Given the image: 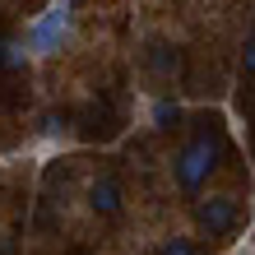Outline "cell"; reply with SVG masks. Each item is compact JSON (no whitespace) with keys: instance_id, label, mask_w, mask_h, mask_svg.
Wrapping results in <instances>:
<instances>
[{"instance_id":"1","label":"cell","mask_w":255,"mask_h":255,"mask_svg":"<svg viewBox=\"0 0 255 255\" xmlns=\"http://www.w3.org/2000/svg\"><path fill=\"white\" fill-rule=\"evenodd\" d=\"M214 167H218V144L209 139V134H200V139H190L181 148V158H176V181L186 190H200Z\"/></svg>"},{"instance_id":"2","label":"cell","mask_w":255,"mask_h":255,"mask_svg":"<svg viewBox=\"0 0 255 255\" xmlns=\"http://www.w3.org/2000/svg\"><path fill=\"white\" fill-rule=\"evenodd\" d=\"M195 218H200V228H209V232H232L237 228V204L228 195H214V200H200Z\"/></svg>"},{"instance_id":"3","label":"cell","mask_w":255,"mask_h":255,"mask_svg":"<svg viewBox=\"0 0 255 255\" xmlns=\"http://www.w3.org/2000/svg\"><path fill=\"white\" fill-rule=\"evenodd\" d=\"M79 121H84V126H79L84 139H112V134H116V112L107 107V102H88Z\"/></svg>"},{"instance_id":"4","label":"cell","mask_w":255,"mask_h":255,"mask_svg":"<svg viewBox=\"0 0 255 255\" xmlns=\"http://www.w3.org/2000/svg\"><path fill=\"white\" fill-rule=\"evenodd\" d=\"M88 204H93V214H102V218L121 214V181H116V176H98V181L88 186Z\"/></svg>"},{"instance_id":"5","label":"cell","mask_w":255,"mask_h":255,"mask_svg":"<svg viewBox=\"0 0 255 255\" xmlns=\"http://www.w3.org/2000/svg\"><path fill=\"white\" fill-rule=\"evenodd\" d=\"M65 23H70V14H65V9H51V14H42V23L33 28V51H51L56 42H61Z\"/></svg>"},{"instance_id":"6","label":"cell","mask_w":255,"mask_h":255,"mask_svg":"<svg viewBox=\"0 0 255 255\" xmlns=\"http://www.w3.org/2000/svg\"><path fill=\"white\" fill-rule=\"evenodd\" d=\"M153 126L158 130H176L181 126V107H176V102H153Z\"/></svg>"},{"instance_id":"7","label":"cell","mask_w":255,"mask_h":255,"mask_svg":"<svg viewBox=\"0 0 255 255\" xmlns=\"http://www.w3.org/2000/svg\"><path fill=\"white\" fill-rule=\"evenodd\" d=\"M162 255H195V246L186 242V237H172V242L162 246Z\"/></svg>"},{"instance_id":"8","label":"cell","mask_w":255,"mask_h":255,"mask_svg":"<svg viewBox=\"0 0 255 255\" xmlns=\"http://www.w3.org/2000/svg\"><path fill=\"white\" fill-rule=\"evenodd\" d=\"M153 65H158L162 74H167V70H176V51L167 56V47H158V56H153Z\"/></svg>"},{"instance_id":"9","label":"cell","mask_w":255,"mask_h":255,"mask_svg":"<svg viewBox=\"0 0 255 255\" xmlns=\"http://www.w3.org/2000/svg\"><path fill=\"white\" fill-rule=\"evenodd\" d=\"M242 70L255 74V37H246V51H242Z\"/></svg>"},{"instance_id":"10","label":"cell","mask_w":255,"mask_h":255,"mask_svg":"<svg viewBox=\"0 0 255 255\" xmlns=\"http://www.w3.org/2000/svg\"><path fill=\"white\" fill-rule=\"evenodd\" d=\"M5 47H9V42H5V33H0V56H5Z\"/></svg>"}]
</instances>
